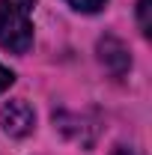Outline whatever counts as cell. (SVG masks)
Here are the masks:
<instances>
[{
	"label": "cell",
	"mask_w": 152,
	"mask_h": 155,
	"mask_svg": "<svg viewBox=\"0 0 152 155\" xmlns=\"http://www.w3.org/2000/svg\"><path fill=\"white\" fill-rule=\"evenodd\" d=\"M36 0H0V48L27 54L33 48V12Z\"/></svg>",
	"instance_id": "cell-1"
},
{
	"label": "cell",
	"mask_w": 152,
	"mask_h": 155,
	"mask_svg": "<svg viewBox=\"0 0 152 155\" xmlns=\"http://www.w3.org/2000/svg\"><path fill=\"white\" fill-rule=\"evenodd\" d=\"M98 60H101V66H104L114 78H122L128 69H131V54H128V48H125L116 36L98 39Z\"/></svg>",
	"instance_id": "cell-2"
},
{
	"label": "cell",
	"mask_w": 152,
	"mask_h": 155,
	"mask_svg": "<svg viewBox=\"0 0 152 155\" xmlns=\"http://www.w3.org/2000/svg\"><path fill=\"white\" fill-rule=\"evenodd\" d=\"M33 125H36V114L24 98H15V101L3 104V128H6V134L24 137L33 131Z\"/></svg>",
	"instance_id": "cell-3"
},
{
	"label": "cell",
	"mask_w": 152,
	"mask_h": 155,
	"mask_svg": "<svg viewBox=\"0 0 152 155\" xmlns=\"http://www.w3.org/2000/svg\"><path fill=\"white\" fill-rule=\"evenodd\" d=\"M149 3H152V0H140V3H137V18H140V33H143V36H149V33H152V24H149Z\"/></svg>",
	"instance_id": "cell-4"
},
{
	"label": "cell",
	"mask_w": 152,
	"mask_h": 155,
	"mask_svg": "<svg viewBox=\"0 0 152 155\" xmlns=\"http://www.w3.org/2000/svg\"><path fill=\"white\" fill-rule=\"evenodd\" d=\"M72 9H78V12H98L107 0H66Z\"/></svg>",
	"instance_id": "cell-5"
},
{
	"label": "cell",
	"mask_w": 152,
	"mask_h": 155,
	"mask_svg": "<svg viewBox=\"0 0 152 155\" xmlns=\"http://www.w3.org/2000/svg\"><path fill=\"white\" fill-rule=\"evenodd\" d=\"M12 81H15V75H12L6 66H0V93H3V90H9V87H12Z\"/></svg>",
	"instance_id": "cell-6"
},
{
	"label": "cell",
	"mask_w": 152,
	"mask_h": 155,
	"mask_svg": "<svg viewBox=\"0 0 152 155\" xmlns=\"http://www.w3.org/2000/svg\"><path fill=\"white\" fill-rule=\"evenodd\" d=\"M111 155H137V152H134V149H125V146H119V149H114Z\"/></svg>",
	"instance_id": "cell-7"
}]
</instances>
